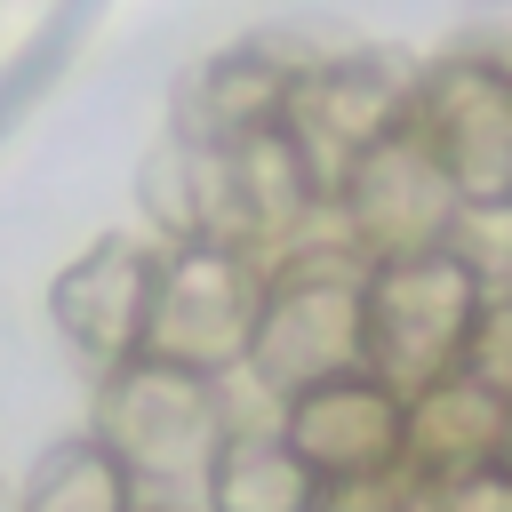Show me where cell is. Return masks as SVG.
<instances>
[{"mask_svg":"<svg viewBox=\"0 0 512 512\" xmlns=\"http://www.w3.org/2000/svg\"><path fill=\"white\" fill-rule=\"evenodd\" d=\"M400 424H408V400L392 384H376L368 368L320 376V384L280 400V440L304 456L312 480H384V472H400Z\"/></svg>","mask_w":512,"mask_h":512,"instance_id":"cell-8","label":"cell"},{"mask_svg":"<svg viewBox=\"0 0 512 512\" xmlns=\"http://www.w3.org/2000/svg\"><path fill=\"white\" fill-rule=\"evenodd\" d=\"M16 512H136V480L96 432H80L32 464V480L16 488Z\"/></svg>","mask_w":512,"mask_h":512,"instance_id":"cell-13","label":"cell"},{"mask_svg":"<svg viewBox=\"0 0 512 512\" xmlns=\"http://www.w3.org/2000/svg\"><path fill=\"white\" fill-rule=\"evenodd\" d=\"M480 272L456 248H424V256H384L360 272V368L376 384H392L400 400H416L424 384L464 368L472 320H480Z\"/></svg>","mask_w":512,"mask_h":512,"instance_id":"cell-1","label":"cell"},{"mask_svg":"<svg viewBox=\"0 0 512 512\" xmlns=\"http://www.w3.org/2000/svg\"><path fill=\"white\" fill-rule=\"evenodd\" d=\"M408 512H512V472H464V480H408Z\"/></svg>","mask_w":512,"mask_h":512,"instance_id":"cell-15","label":"cell"},{"mask_svg":"<svg viewBox=\"0 0 512 512\" xmlns=\"http://www.w3.org/2000/svg\"><path fill=\"white\" fill-rule=\"evenodd\" d=\"M304 512H408V472H384V480H320Z\"/></svg>","mask_w":512,"mask_h":512,"instance_id":"cell-16","label":"cell"},{"mask_svg":"<svg viewBox=\"0 0 512 512\" xmlns=\"http://www.w3.org/2000/svg\"><path fill=\"white\" fill-rule=\"evenodd\" d=\"M152 272H160V248H144V240H120L112 232V240L80 248L56 272V288H48L56 336L80 360H96V368L136 360L144 352V312H152Z\"/></svg>","mask_w":512,"mask_h":512,"instance_id":"cell-9","label":"cell"},{"mask_svg":"<svg viewBox=\"0 0 512 512\" xmlns=\"http://www.w3.org/2000/svg\"><path fill=\"white\" fill-rule=\"evenodd\" d=\"M408 80L376 56H336V64H304L288 80V104H280V136L296 144L304 176L320 200H336V184L408 120Z\"/></svg>","mask_w":512,"mask_h":512,"instance_id":"cell-6","label":"cell"},{"mask_svg":"<svg viewBox=\"0 0 512 512\" xmlns=\"http://www.w3.org/2000/svg\"><path fill=\"white\" fill-rule=\"evenodd\" d=\"M360 256L352 248H288L264 272V304H256V336L248 360L256 384H272L280 400L360 368Z\"/></svg>","mask_w":512,"mask_h":512,"instance_id":"cell-2","label":"cell"},{"mask_svg":"<svg viewBox=\"0 0 512 512\" xmlns=\"http://www.w3.org/2000/svg\"><path fill=\"white\" fill-rule=\"evenodd\" d=\"M296 72H304V64H280V56H264V48H224V56H208V64L192 72V88H184V136L232 144V136H248V128H272Z\"/></svg>","mask_w":512,"mask_h":512,"instance_id":"cell-11","label":"cell"},{"mask_svg":"<svg viewBox=\"0 0 512 512\" xmlns=\"http://www.w3.org/2000/svg\"><path fill=\"white\" fill-rule=\"evenodd\" d=\"M408 120L432 144V160L448 168L464 208L512 200V80L504 72H488L480 56H456L408 96Z\"/></svg>","mask_w":512,"mask_h":512,"instance_id":"cell-7","label":"cell"},{"mask_svg":"<svg viewBox=\"0 0 512 512\" xmlns=\"http://www.w3.org/2000/svg\"><path fill=\"white\" fill-rule=\"evenodd\" d=\"M344 216V248L360 264H384V256H424V248H448L456 224H464V200L448 184V168L432 160V144L416 136V120H400L328 200Z\"/></svg>","mask_w":512,"mask_h":512,"instance_id":"cell-5","label":"cell"},{"mask_svg":"<svg viewBox=\"0 0 512 512\" xmlns=\"http://www.w3.org/2000/svg\"><path fill=\"white\" fill-rule=\"evenodd\" d=\"M312 472L304 456L280 440V432H248V424H224V440L208 448V472H200V512H304L312 504Z\"/></svg>","mask_w":512,"mask_h":512,"instance_id":"cell-12","label":"cell"},{"mask_svg":"<svg viewBox=\"0 0 512 512\" xmlns=\"http://www.w3.org/2000/svg\"><path fill=\"white\" fill-rule=\"evenodd\" d=\"M504 392H488L480 376H440L408 400V424H400V472L408 480H464V472H488L496 464V440H504Z\"/></svg>","mask_w":512,"mask_h":512,"instance_id":"cell-10","label":"cell"},{"mask_svg":"<svg viewBox=\"0 0 512 512\" xmlns=\"http://www.w3.org/2000/svg\"><path fill=\"white\" fill-rule=\"evenodd\" d=\"M464 376H480L488 392L512 400V288L480 296V320H472V344H464Z\"/></svg>","mask_w":512,"mask_h":512,"instance_id":"cell-14","label":"cell"},{"mask_svg":"<svg viewBox=\"0 0 512 512\" xmlns=\"http://www.w3.org/2000/svg\"><path fill=\"white\" fill-rule=\"evenodd\" d=\"M264 304V264L232 240H176L160 248L152 272V312H144V360L192 368V376H232L248 360Z\"/></svg>","mask_w":512,"mask_h":512,"instance_id":"cell-3","label":"cell"},{"mask_svg":"<svg viewBox=\"0 0 512 512\" xmlns=\"http://www.w3.org/2000/svg\"><path fill=\"white\" fill-rule=\"evenodd\" d=\"M224 392L216 376L168 368V360H120L96 384V440L128 464V480H200L208 448L224 440Z\"/></svg>","mask_w":512,"mask_h":512,"instance_id":"cell-4","label":"cell"},{"mask_svg":"<svg viewBox=\"0 0 512 512\" xmlns=\"http://www.w3.org/2000/svg\"><path fill=\"white\" fill-rule=\"evenodd\" d=\"M136 512H144V504H136ZM160 512H176V504H160Z\"/></svg>","mask_w":512,"mask_h":512,"instance_id":"cell-18","label":"cell"},{"mask_svg":"<svg viewBox=\"0 0 512 512\" xmlns=\"http://www.w3.org/2000/svg\"><path fill=\"white\" fill-rule=\"evenodd\" d=\"M496 472H512V408H504V440H496Z\"/></svg>","mask_w":512,"mask_h":512,"instance_id":"cell-17","label":"cell"}]
</instances>
